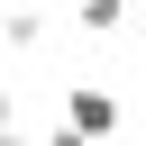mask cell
Returning <instances> with one entry per match:
<instances>
[{
    "instance_id": "obj_3",
    "label": "cell",
    "mask_w": 146,
    "mask_h": 146,
    "mask_svg": "<svg viewBox=\"0 0 146 146\" xmlns=\"http://www.w3.org/2000/svg\"><path fill=\"white\" fill-rule=\"evenodd\" d=\"M46 27H55V18H46V9H27V0L0 18V36H9V46H46Z\"/></svg>"
},
{
    "instance_id": "obj_5",
    "label": "cell",
    "mask_w": 146,
    "mask_h": 146,
    "mask_svg": "<svg viewBox=\"0 0 146 146\" xmlns=\"http://www.w3.org/2000/svg\"><path fill=\"white\" fill-rule=\"evenodd\" d=\"M128 18H137V27H146V0H137V9H128Z\"/></svg>"
},
{
    "instance_id": "obj_4",
    "label": "cell",
    "mask_w": 146,
    "mask_h": 146,
    "mask_svg": "<svg viewBox=\"0 0 146 146\" xmlns=\"http://www.w3.org/2000/svg\"><path fill=\"white\" fill-rule=\"evenodd\" d=\"M9 128H18V110H9V100H0V137H9Z\"/></svg>"
},
{
    "instance_id": "obj_1",
    "label": "cell",
    "mask_w": 146,
    "mask_h": 146,
    "mask_svg": "<svg viewBox=\"0 0 146 146\" xmlns=\"http://www.w3.org/2000/svg\"><path fill=\"white\" fill-rule=\"evenodd\" d=\"M110 128H119V100H110L100 82H82V91L64 100V128H55V137H110Z\"/></svg>"
},
{
    "instance_id": "obj_2",
    "label": "cell",
    "mask_w": 146,
    "mask_h": 146,
    "mask_svg": "<svg viewBox=\"0 0 146 146\" xmlns=\"http://www.w3.org/2000/svg\"><path fill=\"white\" fill-rule=\"evenodd\" d=\"M73 27H82V36H110V27H128V0H73Z\"/></svg>"
}]
</instances>
